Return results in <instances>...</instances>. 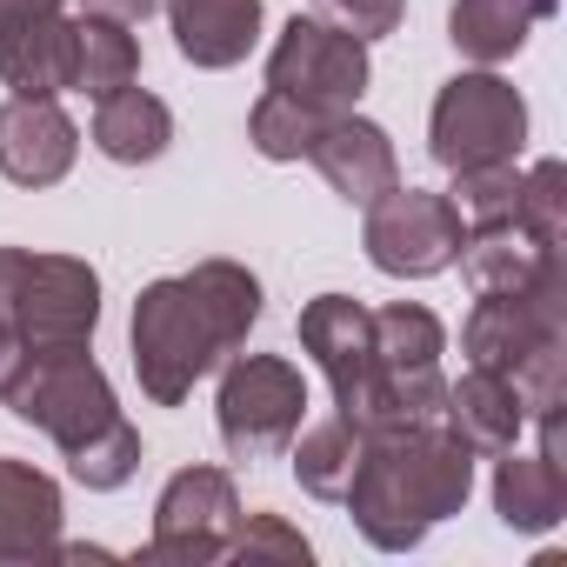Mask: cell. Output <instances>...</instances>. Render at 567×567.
Instances as JSON below:
<instances>
[{
	"mask_svg": "<svg viewBox=\"0 0 567 567\" xmlns=\"http://www.w3.org/2000/svg\"><path fill=\"white\" fill-rule=\"evenodd\" d=\"M534 240L560 247L567 240V167L560 161H534L520 174V214H514Z\"/></svg>",
	"mask_w": 567,
	"mask_h": 567,
	"instance_id": "26",
	"label": "cell"
},
{
	"mask_svg": "<svg viewBox=\"0 0 567 567\" xmlns=\"http://www.w3.org/2000/svg\"><path fill=\"white\" fill-rule=\"evenodd\" d=\"M174 141V114L161 94L147 87H114L101 107H94V147L121 167H141V161H161Z\"/></svg>",
	"mask_w": 567,
	"mask_h": 567,
	"instance_id": "21",
	"label": "cell"
},
{
	"mask_svg": "<svg viewBox=\"0 0 567 567\" xmlns=\"http://www.w3.org/2000/svg\"><path fill=\"white\" fill-rule=\"evenodd\" d=\"M61 547V487L54 474L0 454V567H41Z\"/></svg>",
	"mask_w": 567,
	"mask_h": 567,
	"instance_id": "14",
	"label": "cell"
},
{
	"mask_svg": "<svg viewBox=\"0 0 567 567\" xmlns=\"http://www.w3.org/2000/svg\"><path fill=\"white\" fill-rule=\"evenodd\" d=\"M167 28L181 61L220 74L240 68L260 41V0H167Z\"/></svg>",
	"mask_w": 567,
	"mask_h": 567,
	"instance_id": "17",
	"label": "cell"
},
{
	"mask_svg": "<svg viewBox=\"0 0 567 567\" xmlns=\"http://www.w3.org/2000/svg\"><path fill=\"white\" fill-rule=\"evenodd\" d=\"M315 14H321L328 28L354 34V41H381V34H394V28H401L408 0H315Z\"/></svg>",
	"mask_w": 567,
	"mask_h": 567,
	"instance_id": "28",
	"label": "cell"
},
{
	"mask_svg": "<svg viewBox=\"0 0 567 567\" xmlns=\"http://www.w3.org/2000/svg\"><path fill=\"white\" fill-rule=\"evenodd\" d=\"M334 114H321V107H301L295 94H260L254 101V114H247V141H254V154L260 161H308V147H315V134L328 127Z\"/></svg>",
	"mask_w": 567,
	"mask_h": 567,
	"instance_id": "24",
	"label": "cell"
},
{
	"mask_svg": "<svg viewBox=\"0 0 567 567\" xmlns=\"http://www.w3.org/2000/svg\"><path fill=\"white\" fill-rule=\"evenodd\" d=\"M527 147V101L514 94V81H501L494 68L454 74L434 94V121H427V154L461 174V167H487V161H520Z\"/></svg>",
	"mask_w": 567,
	"mask_h": 567,
	"instance_id": "7",
	"label": "cell"
},
{
	"mask_svg": "<svg viewBox=\"0 0 567 567\" xmlns=\"http://www.w3.org/2000/svg\"><path fill=\"white\" fill-rule=\"evenodd\" d=\"M461 207L447 194H427V187H388L381 200H368V227H361V247L381 274L394 280H427V274H447L461 260Z\"/></svg>",
	"mask_w": 567,
	"mask_h": 567,
	"instance_id": "8",
	"label": "cell"
},
{
	"mask_svg": "<svg viewBox=\"0 0 567 567\" xmlns=\"http://www.w3.org/2000/svg\"><path fill=\"white\" fill-rule=\"evenodd\" d=\"M81 154V127L61 114L54 94H14L0 107V174L14 187H54L68 181Z\"/></svg>",
	"mask_w": 567,
	"mask_h": 567,
	"instance_id": "12",
	"label": "cell"
},
{
	"mask_svg": "<svg viewBox=\"0 0 567 567\" xmlns=\"http://www.w3.org/2000/svg\"><path fill=\"white\" fill-rule=\"evenodd\" d=\"M301 348L334 388V414L368 434L374 427V321L354 295H315L301 308Z\"/></svg>",
	"mask_w": 567,
	"mask_h": 567,
	"instance_id": "11",
	"label": "cell"
},
{
	"mask_svg": "<svg viewBox=\"0 0 567 567\" xmlns=\"http://www.w3.org/2000/svg\"><path fill=\"white\" fill-rule=\"evenodd\" d=\"M260 321V280L240 260H200L194 274L147 280L134 301V374L154 408H181L200 374L247 348Z\"/></svg>",
	"mask_w": 567,
	"mask_h": 567,
	"instance_id": "1",
	"label": "cell"
},
{
	"mask_svg": "<svg viewBox=\"0 0 567 567\" xmlns=\"http://www.w3.org/2000/svg\"><path fill=\"white\" fill-rule=\"evenodd\" d=\"M554 267H560V247L534 240L520 220H487V227H467L461 240V274L474 295H527Z\"/></svg>",
	"mask_w": 567,
	"mask_h": 567,
	"instance_id": "16",
	"label": "cell"
},
{
	"mask_svg": "<svg viewBox=\"0 0 567 567\" xmlns=\"http://www.w3.org/2000/svg\"><path fill=\"white\" fill-rule=\"evenodd\" d=\"M288 447H295V481H301L315 501H341V494H348V481H354V467H361V434H354L341 414L321 421V427H308V434H295Z\"/></svg>",
	"mask_w": 567,
	"mask_h": 567,
	"instance_id": "23",
	"label": "cell"
},
{
	"mask_svg": "<svg viewBox=\"0 0 567 567\" xmlns=\"http://www.w3.org/2000/svg\"><path fill=\"white\" fill-rule=\"evenodd\" d=\"M560 8V0H454L447 14V41L474 61V68H501L527 48V34Z\"/></svg>",
	"mask_w": 567,
	"mask_h": 567,
	"instance_id": "20",
	"label": "cell"
},
{
	"mask_svg": "<svg viewBox=\"0 0 567 567\" xmlns=\"http://www.w3.org/2000/svg\"><path fill=\"white\" fill-rule=\"evenodd\" d=\"M21 368H28V341L8 328V321H0V401H8L14 394V381H21Z\"/></svg>",
	"mask_w": 567,
	"mask_h": 567,
	"instance_id": "29",
	"label": "cell"
},
{
	"mask_svg": "<svg viewBox=\"0 0 567 567\" xmlns=\"http://www.w3.org/2000/svg\"><path fill=\"white\" fill-rule=\"evenodd\" d=\"M134 74H141V41L127 34V21L81 14L74 21V61H68V94L107 101L114 87H134Z\"/></svg>",
	"mask_w": 567,
	"mask_h": 567,
	"instance_id": "22",
	"label": "cell"
},
{
	"mask_svg": "<svg viewBox=\"0 0 567 567\" xmlns=\"http://www.w3.org/2000/svg\"><path fill=\"white\" fill-rule=\"evenodd\" d=\"M220 447L234 461H274L308 421V381L288 354H234L214 394Z\"/></svg>",
	"mask_w": 567,
	"mask_h": 567,
	"instance_id": "6",
	"label": "cell"
},
{
	"mask_svg": "<svg viewBox=\"0 0 567 567\" xmlns=\"http://www.w3.org/2000/svg\"><path fill=\"white\" fill-rule=\"evenodd\" d=\"M8 408L41 427L61 454L68 474L94 494H114L134 481L141 467V434L127 427V414L114 408V381L101 374V361L87 348H54V354H28Z\"/></svg>",
	"mask_w": 567,
	"mask_h": 567,
	"instance_id": "3",
	"label": "cell"
},
{
	"mask_svg": "<svg viewBox=\"0 0 567 567\" xmlns=\"http://www.w3.org/2000/svg\"><path fill=\"white\" fill-rule=\"evenodd\" d=\"M240 527V494H234V474L227 467H181L161 501H154V540H147V560H167V567H207L227 554Z\"/></svg>",
	"mask_w": 567,
	"mask_h": 567,
	"instance_id": "10",
	"label": "cell"
},
{
	"mask_svg": "<svg viewBox=\"0 0 567 567\" xmlns=\"http://www.w3.org/2000/svg\"><path fill=\"white\" fill-rule=\"evenodd\" d=\"M494 514L514 534H547L567 520V467H554L547 454H494Z\"/></svg>",
	"mask_w": 567,
	"mask_h": 567,
	"instance_id": "18",
	"label": "cell"
},
{
	"mask_svg": "<svg viewBox=\"0 0 567 567\" xmlns=\"http://www.w3.org/2000/svg\"><path fill=\"white\" fill-rule=\"evenodd\" d=\"M0 321L28 341V354L87 348L101 328V274L81 254L0 247Z\"/></svg>",
	"mask_w": 567,
	"mask_h": 567,
	"instance_id": "5",
	"label": "cell"
},
{
	"mask_svg": "<svg viewBox=\"0 0 567 567\" xmlns=\"http://www.w3.org/2000/svg\"><path fill=\"white\" fill-rule=\"evenodd\" d=\"M308 161L321 167V181H328V187H334L348 207H368V200H381V194L401 181V161H394V141H388V127L361 121L354 107H348V114H334V121L315 134Z\"/></svg>",
	"mask_w": 567,
	"mask_h": 567,
	"instance_id": "13",
	"label": "cell"
},
{
	"mask_svg": "<svg viewBox=\"0 0 567 567\" xmlns=\"http://www.w3.org/2000/svg\"><path fill=\"white\" fill-rule=\"evenodd\" d=\"M368 41L328 28L321 14H295L280 28L274 54H267V87L274 94H295L301 107H321V114H348L361 94H368Z\"/></svg>",
	"mask_w": 567,
	"mask_h": 567,
	"instance_id": "9",
	"label": "cell"
},
{
	"mask_svg": "<svg viewBox=\"0 0 567 567\" xmlns=\"http://www.w3.org/2000/svg\"><path fill=\"white\" fill-rule=\"evenodd\" d=\"M227 554L234 560H247V567H260V560H301L308 567V534L301 527H288L280 514H240V527H234V540H227Z\"/></svg>",
	"mask_w": 567,
	"mask_h": 567,
	"instance_id": "27",
	"label": "cell"
},
{
	"mask_svg": "<svg viewBox=\"0 0 567 567\" xmlns=\"http://www.w3.org/2000/svg\"><path fill=\"white\" fill-rule=\"evenodd\" d=\"M441 427L481 461L520 447V427H527V408L514 394L507 374H487V368H467L461 381H447V401H441Z\"/></svg>",
	"mask_w": 567,
	"mask_h": 567,
	"instance_id": "15",
	"label": "cell"
},
{
	"mask_svg": "<svg viewBox=\"0 0 567 567\" xmlns=\"http://www.w3.org/2000/svg\"><path fill=\"white\" fill-rule=\"evenodd\" d=\"M447 200H454V207H461L474 227H487V220H514V214H520V167H514V161L461 167Z\"/></svg>",
	"mask_w": 567,
	"mask_h": 567,
	"instance_id": "25",
	"label": "cell"
},
{
	"mask_svg": "<svg viewBox=\"0 0 567 567\" xmlns=\"http://www.w3.org/2000/svg\"><path fill=\"white\" fill-rule=\"evenodd\" d=\"M68 0H0V28L8 21H28V14H61Z\"/></svg>",
	"mask_w": 567,
	"mask_h": 567,
	"instance_id": "31",
	"label": "cell"
},
{
	"mask_svg": "<svg viewBox=\"0 0 567 567\" xmlns=\"http://www.w3.org/2000/svg\"><path fill=\"white\" fill-rule=\"evenodd\" d=\"M68 61H74L68 14H28L0 28V81L14 94H68Z\"/></svg>",
	"mask_w": 567,
	"mask_h": 567,
	"instance_id": "19",
	"label": "cell"
},
{
	"mask_svg": "<svg viewBox=\"0 0 567 567\" xmlns=\"http://www.w3.org/2000/svg\"><path fill=\"white\" fill-rule=\"evenodd\" d=\"M467 494H474V454L441 421H414L361 434V467L341 501L381 554H408L447 514H461Z\"/></svg>",
	"mask_w": 567,
	"mask_h": 567,
	"instance_id": "2",
	"label": "cell"
},
{
	"mask_svg": "<svg viewBox=\"0 0 567 567\" xmlns=\"http://www.w3.org/2000/svg\"><path fill=\"white\" fill-rule=\"evenodd\" d=\"M461 348L474 368L514 381L527 421L554 414L567 394V267L534 280L527 295H481L461 328Z\"/></svg>",
	"mask_w": 567,
	"mask_h": 567,
	"instance_id": "4",
	"label": "cell"
},
{
	"mask_svg": "<svg viewBox=\"0 0 567 567\" xmlns=\"http://www.w3.org/2000/svg\"><path fill=\"white\" fill-rule=\"evenodd\" d=\"M81 8H87V14H107V21H127V28H134V21H147V14L161 8V0H81Z\"/></svg>",
	"mask_w": 567,
	"mask_h": 567,
	"instance_id": "30",
	"label": "cell"
}]
</instances>
